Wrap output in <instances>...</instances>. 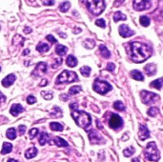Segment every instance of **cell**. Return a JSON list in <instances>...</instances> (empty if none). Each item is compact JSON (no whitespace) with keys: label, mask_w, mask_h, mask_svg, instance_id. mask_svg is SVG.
<instances>
[{"label":"cell","mask_w":163,"mask_h":162,"mask_svg":"<svg viewBox=\"0 0 163 162\" xmlns=\"http://www.w3.org/2000/svg\"><path fill=\"white\" fill-rule=\"evenodd\" d=\"M129 55L131 59L135 63L143 62L152 55V49L148 45L137 41L129 43Z\"/></svg>","instance_id":"1"},{"label":"cell","mask_w":163,"mask_h":162,"mask_svg":"<svg viewBox=\"0 0 163 162\" xmlns=\"http://www.w3.org/2000/svg\"><path fill=\"white\" fill-rule=\"evenodd\" d=\"M72 116L79 127L83 128L86 131H89L91 122H92V118H91L89 114L83 111H79L77 109H74L72 110Z\"/></svg>","instance_id":"2"},{"label":"cell","mask_w":163,"mask_h":162,"mask_svg":"<svg viewBox=\"0 0 163 162\" xmlns=\"http://www.w3.org/2000/svg\"><path fill=\"white\" fill-rule=\"evenodd\" d=\"M90 12L94 15H99L105 9L104 0H82Z\"/></svg>","instance_id":"3"},{"label":"cell","mask_w":163,"mask_h":162,"mask_svg":"<svg viewBox=\"0 0 163 162\" xmlns=\"http://www.w3.org/2000/svg\"><path fill=\"white\" fill-rule=\"evenodd\" d=\"M145 157L150 161H158L160 158V154L155 142H150L147 144L144 151Z\"/></svg>","instance_id":"4"},{"label":"cell","mask_w":163,"mask_h":162,"mask_svg":"<svg viewBox=\"0 0 163 162\" xmlns=\"http://www.w3.org/2000/svg\"><path fill=\"white\" fill-rule=\"evenodd\" d=\"M78 80V76L75 72L72 71H63L62 73L57 76L56 80V84H63V83H71Z\"/></svg>","instance_id":"5"},{"label":"cell","mask_w":163,"mask_h":162,"mask_svg":"<svg viewBox=\"0 0 163 162\" xmlns=\"http://www.w3.org/2000/svg\"><path fill=\"white\" fill-rule=\"evenodd\" d=\"M94 92H96L100 94H105L108 92H110L112 90V86L108 82L100 79H96L94 82Z\"/></svg>","instance_id":"6"},{"label":"cell","mask_w":163,"mask_h":162,"mask_svg":"<svg viewBox=\"0 0 163 162\" xmlns=\"http://www.w3.org/2000/svg\"><path fill=\"white\" fill-rule=\"evenodd\" d=\"M140 97H141V100L144 104H147V105L153 104V103H156L157 100H159V96H158L157 94L148 91H142L140 93Z\"/></svg>","instance_id":"7"},{"label":"cell","mask_w":163,"mask_h":162,"mask_svg":"<svg viewBox=\"0 0 163 162\" xmlns=\"http://www.w3.org/2000/svg\"><path fill=\"white\" fill-rule=\"evenodd\" d=\"M110 118H109V126L110 128L114 129V130H117L122 127L123 125V120L118 115L115 114H110Z\"/></svg>","instance_id":"8"},{"label":"cell","mask_w":163,"mask_h":162,"mask_svg":"<svg viewBox=\"0 0 163 162\" xmlns=\"http://www.w3.org/2000/svg\"><path fill=\"white\" fill-rule=\"evenodd\" d=\"M133 6L137 11L148 10L151 7V0H134Z\"/></svg>","instance_id":"9"},{"label":"cell","mask_w":163,"mask_h":162,"mask_svg":"<svg viewBox=\"0 0 163 162\" xmlns=\"http://www.w3.org/2000/svg\"><path fill=\"white\" fill-rule=\"evenodd\" d=\"M47 72V64L44 62H39L34 68V72L31 73L34 76H41Z\"/></svg>","instance_id":"10"},{"label":"cell","mask_w":163,"mask_h":162,"mask_svg":"<svg viewBox=\"0 0 163 162\" xmlns=\"http://www.w3.org/2000/svg\"><path fill=\"white\" fill-rule=\"evenodd\" d=\"M118 31H119V34L121 35L122 37H130L132 36V35H134V31H132L127 25L123 24V25H120L119 28H118Z\"/></svg>","instance_id":"11"},{"label":"cell","mask_w":163,"mask_h":162,"mask_svg":"<svg viewBox=\"0 0 163 162\" xmlns=\"http://www.w3.org/2000/svg\"><path fill=\"white\" fill-rule=\"evenodd\" d=\"M89 138H90L91 143H93V144H99L103 141L102 140L103 138L96 131H91L89 133Z\"/></svg>","instance_id":"12"},{"label":"cell","mask_w":163,"mask_h":162,"mask_svg":"<svg viewBox=\"0 0 163 162\" xmlns=\"http://www.w3.org/2000/svg\"><path fill=\"white\" fill-rule=\"evenodd\" d=\"M138 136H139L140 140H145V139H147L149 136H150V132H149L148 128L145 125H143V124L139 125V134H138Z\"/></svg>","instance_id":"13"},{"label":"cell","mask_w":163,"mask_h":162,"mask_svg":"<svg viewBox=\"0 0 163 162\" xmlns=\"http://www.w3.org/2000/svg\"><path fill=\"white\" fill-rule=\"evenodd\" d=\"M15 74H11L7 75L6 77L2 80V82H1V83H2V85H3L4 87L8 88V87L12 86V83L15 82Z\"/></svg>","instance_id":"14"},{"label":"cell","mask_w":163,"mask_h":162,"mask_svg":"<svg viewBox=\"0 0 163 162\" xmlns=\"http://www.w3.org/2000/svg\"><path fill=\"white\" fill-rule=\"evenodd\" d=\"M144 71L147 75L152 76L156 74V66L153 64V63H149L148 65L144 67Z\"/></svg>","instance_id":"15"},{"label":"cell","mask_w":163,"mask_h":162,"mask_svg":"<svg viewBox=\"0 0 163 162\" xmlns=\"http://www.w3.org/2000/svg\"><path fill=\"white\" fill-rule=\"evenodd\" d=\"M24 111V108L22 107L20 104H13L10 110V112L11 115H13V116H17L18 115L20 114V112H22Z\"/></svg>","instance_id":"16"},{"label":"cell","mask_w":163,"mask_h":162,"mask_svg":"<svg viewBox=\"0 0 163 162\" xmlns=\"http://www.w3.org/2000/svg\"><path fill=\"white\" fill-rule=\"evenodd\" d=\"M37 153H38V151L35 147H31L25 152V157L28 159L34 158V157L36 156V155H37Z\"/></svg>","instance_id":"17"},{"label":"cell","mask_w":163,"mask_h":162,"mask_svg":"<svg viewBox=\"0 0 163 162\" xmlns=\"http://www.w3.org/2000/svg\"><path fill=\"white\" fill-rule=\"evenodd\" d=\"M66 64L67 66L71 67V68H74V67L77 65V59L74 55H69L66 59Z\"/></svg>","instance_id":"18"},{"label":"cell","mask_w":163,"mask_h":162,"mask_svg":"<svg viewBox=\"0 0 163 162\" xmlns=\"http://www.w3.org/2000/svg\"><path fill=\"white\" fill-rule=\"evenodd\" d=\"M53 143L56 144L57 147H68V142L58 136H56L53 138Z\"/></svg>","instance_id":"19"},{"label":"cell","mask_w":163,"mask_h":162,"mask_svg":"<svg viewBox=\"0 0 163 162\" xmlns=\"http://www.w3.org/2000/svg\"><path fill=\"white\" fill-rule=\"evenodd\" d=\"M36 50H37L39 53H47L49 50H50V46L48 44H46V43H43V42H40L37 46H36Z\"/></svg>","instance_id":"20"},{"label":"cell","mask_w":163,"mask_h":162,"mask_svg":"<svg viewBox=\"0 0 163 162\" xmlns=\"http://www.w3.org/2000/svg\"><path fill=\"white\" fill-rule=\"evenodd\" d=\"M150 86L152 88H155V89H157V90H160L162 87H163V78H158L156 80H153V82H151Z\"/></svg>","instance_id":"21"},{"label":"cell","mask_w":163,"mask_h":162,"mask_svg":"<svg viewBox=\"0 0 163 162\" xmlns=\"http://www.w3.org/2000/svg\"><path fill=\"white\" fill-rule=\"evenodd\" d=\"M99 51H100L101 55L104 58H106V59H107V58H110L111 53H110V51L108 50V48L106 46H104V45H100V46H99Z\"/></svg>","instance_id":"22"},{"label":"cell","mask_w":163,"mask_h":162,"mask_svg":"<svg viewBox=\"0 0 163 162\" xmlns=\"http://www.w3.org/2000/svg\"><path fill=\"white\" fill-rule=\"evenodd\" d=\"M24 40H25L24 37H22L21 35H19V34H16L15 36L13 37L12 44L15 45V46H23V45H24Z\"/></svg>","instance_id":"23"},{"label":"cell","mask_w":163,"mask_h":162,"mask_svg":"<svg viewBox=\"0 0 163 162\" xmlns=\"http://www.w3.org/2000/svg\"><path fill=\"white\" fill-rule=\"evenodd\" d=\"M67 51H68V49L66 46H64V45H57V46L56 47V53L60 56L65 55Z\"/></svg>","instance_id":"24"},{"label":"cell","mask_w":163,"mask_h":162,"mask_svg":"<svg viewBox=\"0 0 163 162\" xmlns=\"http://www.w3.org/2000/svg\"><path fill=\"white\" fill-rule=\"evenodd\" d=\"M131 75H132V77L134 79H135V80H138V81H143L144 80L143 74L140 73L139 71H137V70H134V71L131 72Z\"/></svg>","instance_id":"25"},{"label":"cell","mask_w":163,"mask_h":162,"mask_svg":"<svg viewBox=\"0 0 163 162\" xmlns=\"http://www.w3.org/2000/svg\"><path fill=\"white\" fill-rule=\"evenodd\" d=\"M49 139H50V136L49 134L47 133H41V134H40V137L38 139V142L40 145H45L46 143L49 142Z\"/></svg>","instance_id":"26"},{"label":"cell","mask_w":163,"mask_h":162,"mask_svg":"<svg viewBox=\"0 0 163 162\" xmlns=\"http://www.w3.org/2000/svg\"><path fill=\"white\" fill-rule=\"evenodd\" d=\"M12 150V145L11 143H8V142H4L3 143V148H2V151H1V154L2 155H6L11 153Z\"/></svg>","instance_id":"27"},{"label":"cell","mask_w":163,"mask_h":162,"mask_svg":"<svg viewBox=\"0 0 163 162\" xmlns=\"http://www.w3.org/2000/svg\"><path fill=\"white\" fill-rule=\"evenodd\" d=\"M50 128H51L53 131H56V132L63 131V126L60 123H57V122H51V124H50Z\"/></svg>","instance_id":"28"},{"label":"cell","mask_w":163,"mask_h":162,"mask_svg":"<svg viewBox=\"0 0 163 162\" xmlns=\"http://www.w3.org/2000/svg\"><path fill=\"white\" fill-rule=\"evenodd\" d=\"M6 136L9 139H11V140H13V139H15L16 137V131L15 128H10L8 129V131L6 133Z\"/></svg>","instance_id":"29"},{"label":"cell","mask_w":163,"mask_h":162,"mask_svg":"<svg viewBox=\"0 0 163 162\" xmlns=\"http://www.w3.org/2000/svg\"><path fill=\"white\" fill-rule=\"evenodd\" d=\"M127 17L125 15H123L121 12H116L115 15H114V20L115 22H118V21H121V20H126Z\"/></svg>","instance_id":"30"},{"label":"cell","mask_w":163,"mask_h":162,"mask_svg":"<svg viewBox=\"0 0 163 162\" xmlns=\"http://www.w3.org/2000/svg\"><path fill=\"white\" fill-rule=\"evenodd\" d=\"M70 7H71V3L69 1H64L59 5V10L62 12H66L70 9Z\"/></svg>","instance_id":"31"},{"label":"cell","mask_w":163,"mask_h":162,"mask_svg":"<svg viewBox=\"0 0 163 162\" xmlns=\"http://www.w3.org/2000/svg\"><path fill=\"white\" fill-rule=\"evenodd\" d=\"M139 22H140V24H141L143 27H148L149 25H150L151 21H150V18H149V17L143 15V16H141L139 18Z\"/></svg>","instance_id":"32"},{"label":"cell","mask_w":163,"mask_h":162,"mask_svg":"<svg viewBox=\"0 0 163 162\" xmlns=\"http://www.w3.org/2000/svg\"><path fill=\"white\" fill-rule=\"evenodd\" d=\"M80 73L83 76L87 77V76H89L91 74V68L88 66H84L82 68H80Z\"/></svg>","instance_id":"33"},{"label":"cell","mask_w":163,"mask_h":162,"mask_svg":"<svg viewBox=\"0 0 163 162\" xmlns=\"http://www.w3.org/2000/svg\"><path fill=\"white\" fill-rule=\"evenodd\" d=\"M81 90L82 89H81L80 86H72L69 90V93L71 96H75V94H77L79 92H81Z\"/></svg>","instance_id":"34"},{"label":"cell","mask_w":163,"mask_h":162,"mask_svg":"<svg viewBox=\"0 0 163 162\" xmlns=\"http://www.w3.org/2000/svg\"><path fill=\"white\" fill-rule=\"evenodd\" d=\"M83 45L87 49H93L94 47V45H96V42H94L93 39H86Z\"/></svg>","instance_id":"35"},{"label":"cell","mask_w":163,"mask_h":162,"mask_svg":"<svg viewBox=\"0 0 163 162\" xmlns=\"http://www.w3.org/2000/svg\"><path fill=\"white\" fill-rule=\"evenodd\" d=\"M114 108H115V110H117V111L122 112V111H124L125 106H124V104L121 101H115L114 103Z\"/></svg>","instance_id":"36"},{"label":"cell","mask_w":163,"mask_h":162,"mask_svg":"<svg viewBox=\"0 0 163 162\" xmlns=\"http://www.w3.org/2000/svg\"><path fill=\"white\" fill-rule=\"evenodd\" d=\"M134 147H129V148H127V149H125L123 151V155L126 157H130L134 154Z\"/></svg>","instance_id":"37"},{"label":"cell","mask_w":163,"mask_h":162,"mask_svg":"<svg viewBox=\"0 0 163 162\" xmlns=\"http://www.w3.org/2000/svg\"><path fill=\"white\" fill-rule=\"evenodd\" d=\"M158 112H159V111H158V109L156 107H152L148 110V115L150 116H156Z\"/></svg>","instance_id":"38"},{"label":"cell","mask_w":163,"mask_h":162,"mask_svg":"<svg viewBox=\"0 0 163 162\" xmlns=\"http://www.w3.org/2000/svg\"><path fill=\"white\" fill-rule=\"evenodd\" d=\"M38 133H39V130H38V129L33 128L31 130H30V132H29V136H30L31 139H33V138H34L36 136H37Z\"/></svg>","instance_id":"39"},{"label":"cell","mask_w":163,"mask_h":162,"mask_svg":"<svg viewBox=\"0 0 163 162\" xmlns=\"http://www.w3.org/2000/svg\"><path fill=\"white\" fill-rule=\"evenodd\" d=\"M41 96L46 100H50V99H52L53 98V93H50V92H41Z\"/></svg>","instance_id":"40"},{"label":"cell","mask_w":163,"mask_h":162,"mask_svg":"<svg viewBox=\"0 0 163 162\" xmlns=\"http://www.w3.org/2000/svg\"><path fill=\"white\" fill-rule=\"evenodd\" d=\"M96 25L100 27V28H105L106 27V23H105V20L104 19H97L96 21Z\"/></svg>","instance_id":"41"},{"label":"cell","mask_w":163,"mask_h":162,"mask_svg":"<svg viewBox=\"0 0 163 162\" xmlns=\"http://www.w3.org/2000/svg\"><path fill=\"white\" fill-rule=\"evenodd\" d=\"M61 63H62L61 58H57V59H56V61H54V64H52V68H53V69L58 68V67L61 65Z\"/></svg>","instance_id":"42"},{"label":"cell","mask_w":163,"mask_h":162,"mask_svg":"<svg viewBox=\"0 0 163 162\" xmlns=\"http://www.w3.org/2000/svg\"><path fill=\"white\" fill-rule=\"evenodd\" d=\"M27 102H28V104L31 105V104H34V103L36 102V99L34 96H29L28 97H27Z\"/></svg>","instance_id":"43"},{"label":"cell","mask_w":163,"mask_h":162,"mask_svg":"<svg viewBox=\"0 0 163 162\" xmlns=\"http://www.w3.org/2000/svg\"><path fill=\"white\" fill-rule=\"evenodd\" d=\"M106 69H107V71H109V72H114L115 69V66L114 63H108V65H107V67H106Z\"/></svg>","instance_id":"44"},{"label":"cell","mask_w":163,"mask_h":162,"mask_svg":"<svg viewBox=\"0 0 163 162\" xmlns=\"http://www.w3.org/2000/svg\"><path fill=\"white\" fill-rule=\"evenodd\" d=\"M18 131H19V134L21 136H23L26 132V126L25 125H20L19 127H18Z\"/></svg>","instance_id":"45"},{"label":"cell","mask_w":163,"mask_h":162,"mask_svg":"<svg viewBox=\"0 0 163 162\" xmlns=\"http://www.w3.org/2000/svg\"><path fill=\"white\" fill-rule=\"evenodd\" d=\"M42 2L46 6H52L54 4V0H42Z\"/></svg>","instance_id":"46"},{"label":"cell","mask_w":163,"mask_h":162,"mask_svg":"<svg viewBox=\"0 0 163 162\" xmlns=\"http://www.w3.org/2000/svg\"><path fill=\"white\" fill-rule=\"evenodd\" d=\"M46 39L48 40V41L51 42V43H56V42H57V40H56V38H54V37L53 36V35H51V34H50V35H47Z\"/></svg>","instance_id":"47"},{"label":"cell","mask_w":163,"mask_h":162,"mask_svg":"<svg viewBox=\"0 0 163 162\" xmlns=\"http://www.w3.org/2000/svg\"><path fill=\"white\" fill-rule=\"evenodd\" d=\"M5 100H6V97H5V96H3L2 94V93L0 92V106H1L4 102H5Z\"/></svg>","instance_id":"48"},{"label":"cell","mask_w":163,"mask_h":162,"mask_svg":"<svg viewBox=\"0 0 163 162\" xmlns=\"http://www.w3.org/2000/svg\"><path fill=\"white\" fill-rule=\"evenodd\" d=\"M123 2H124V0H115V3H114V5H115V7H118V6H120Z\"/></svg>","instance_id":"49"},{"label":"cell","mask_w":163,"mask_h":162,"mask_svg":"<svg viewBox=\"0 0 163 162\" xmlns=\"http://www.w3.org/2000/svg\"><path fill=\"white\" fill-rule=\"evenodd\" d=\"M47 84H48V81L46 79H42L41 83L39 84V87H44V86H46Z\"/></svg>","instance_id":"50"},{"label":"cell","mask_w":163,"mask_h":162,"mask_svg":"<svg viewBox=\"0 0 163 162\" xmlns=\"http://www.w3.org/2000/svg\"><path fill=\"white\" fill-rule=\"evenodd\" d=\"M24 33L27 34H30V33H31V29L30 28V27H26V28L24 29Z\"/></svg>","instance_id":"51"},{"label":"cell","mask_w":163,"mask_h":162,"mask_svg":"<svg viewBox=\"0 0 163 162\" xmlns=\"http://www.w3.org/2000/svg\"><path fill=\"white\" fill-rule=\"evenodd\" d=\"M28 53H30V50H29V49H26V50L23 52V55H27Z\"/></svg>","instance_id":"52"},{"label":"cell","mask_w":163,"mask_h":162,"mask_svg":"<svg viewBox=\"0 0 163 162\" xmlns=\"http://www.w3.org/2000/svg\"><path fill=\"white\" fill-rule=\"evenodd\" d=\"M27 2H28L29 4H34V2H35V0H26Z\"/></svg>","instance_id":"53"},{"label":"cell","mask_w":163,"mask_h":162,"mask_svg":"<svg viewBox=\"0 0 163 162\" xmlns=\"http://www.w3.org/2000/svg\"><path fill=\"white\" fill-rule=\"evenodd\" d=\"M8 162H19V161H17L15 159H12V158H10V159H8Z\"/></svg>","instance_id":"54"},{"label":"cell","mask_w":163,"mask_h":162,"mask_svg":"<svg viewBox=\"0 0 163 162\" xmlns=\"http://www.w3.org/2000/svg\"><path fill=\"white\" fill-rule=\"evenodd\" d=\"M132 162H140V160H139L138 158H134V159L132 160Z\"/></svg>","instance_id":"55"},{"label":"cell","mask_w":163,"mask_h":162,"mask_svg":"<svg viewBox=\"0 0 163 162\" xmlns=\"http://www.w3.org/2000/svg\"><path fill=\"white\" fill-rule=\"evenodd\" d=\"M0 72H1V68H0Z\"/></svg>","instance_id":"56"}]
</instances>
